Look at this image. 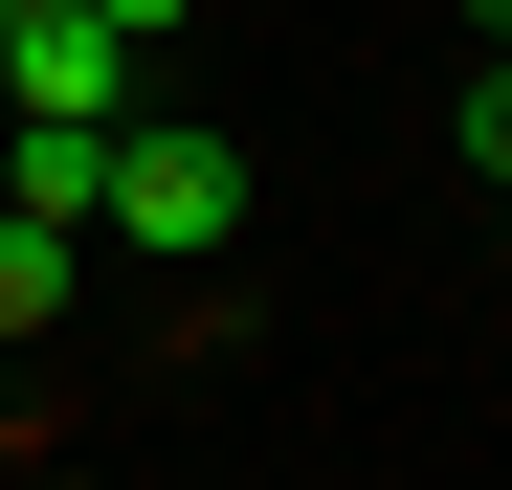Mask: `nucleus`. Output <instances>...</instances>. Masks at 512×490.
<instances>
[{"mask_svg":"<svg viewBox=\"0 0 512 490\" xmlns=\"http://www.w3.org/2000/svg\"><path fill=\"white\" fill-rule=\"evenodd\" d=\"M223 223H245V156L179 134V112H112V201H90V245H223Z\"/></svg>","mask_w":512,"mask_h":490,"instance_id":"1","label":"nucleus"},{"mask_svg":"<svg viewBox=\"0 0 512 490\" xmlns=\"http://www.w3.org/2000/svg\"><path fill=\"white\" fill-rule=\"evenodd\" d=\"M0 90H23V112H134L156 45L112 23V0H45V23H0Z\"/></svg>","mask_w":512,"mask_h":490,"instance_id":"2","label":"nucleus"},{"mask_svg":"<svg viewBox=\"0 0 512 490\" xmlns=\"http://www.w3.org/2000/svg\"><path fill=\"white\" fill-rule=\"evenodd\" d=\"M0 201H45L67 245H90V201H112V112H23V179Z\"/></svg>","mask_w":512,"mask_h":490,"instance_id":"3","label":"nucleus"},{"mask_svg":"<svg viewBox=\"0 0 512 490\" xmlns=\"http://www.w3.org/2000/svg\"><path fill=\"white\" fill-rule=\"evenodd\" d=\"M45 312H67V223H45V201H0V335H45Z\"/></svg>","mask_w":512,"mask_h":490,"instance_id":"4","label":"nucleus"},{"mask_svg":"<svg viewBox=\"0 0 512 490\" xmlns=\"http://www.w3.org/2000/svg\"><path fill=\"white\" fill-rule=\"evenodd\" d=\"M468 156H490V201H512V45L468 67Z\"/></svg>","mask_w":512,"mask_h":490,"instance_id":"5","label":"nucleus"},{"mask_svg":"<svg viewBox=\"0 0 512 490\" xmlns=\"http://www.w3.org/2000/svg\"><path fill=\"white\" fill-rule=\"evenodd\" d=\"M112 23H134V45H179V0H112Z\"/></svg>","mask_w":512,"mask_h":490,"instance_id":"6","label":"nucleus"},{"mask_svg":"<svg viewBox=\"0 0 512 490\" xmlns=\"http://www.w3.org/2000/svg\"><path fill=\"white\" fill-rule=\"evenodd\" d=\"M468 23H490V45H512V0H468Z\"/></svg>","mask_w":512,"mask_h":490,"instance_id":"7","label":"nucleus"},{"mask_svg":"<svg viewBox=\"0 0 512 490\" xmlns=\"http://www.w3.org/2000/svg\"><path fill=\"white\" fill-rule=\"evenodd\" d=\"M0 23H45V0H0Z\"/></svg>","mask_w":512,"mask_h":490,"instance_id":"8","label":"nucleus"}]
</instances>
